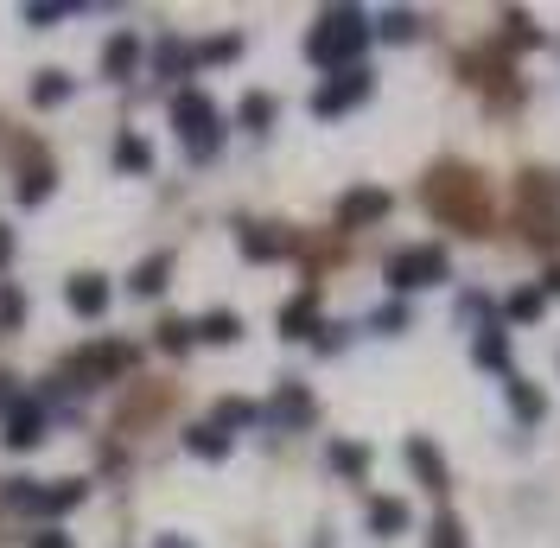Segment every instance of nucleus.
<instances>
[{"mask_svg": "<svg viewBox=\"0 0 560 548\" xmlns=\"http://www.w3.org/2000/svg\"><path fill=\"white\" fill-rule=\"evenodd\" d=\"M541 313V294H516L510 300V319H535Z\"/></svg>", "mask_w": 560, "mask_h": 548, "instance_id": "33", "label": "nucleus"}, {"mask_svg": "<svg viewBox=\"0 0 560 548\" xmlns=\"http://www.w3.org/2000/svg\"><path fill=\"white\" fill-rule=\"evenodd\" d=\"M185 447L198 453V459H223V453H230V434H223L217 421H204V427H191V434H185Z\"/></svg>", "mask_w": 560, "mask_h": 548, "instance_id": "15", "label": "nucleus"}, {"mask_svg": "<svg viewBox=\"0 0 560 548\" xmlns=\"http://www.w3.org/2000/svg\"><path fill=\"white\" fill-rule=\"evenodd\" d=\"M478 364H490V370L503 364V332H484V338H478Z\"/></svg>", "mask_w": 560, "mask_h": 548, "instance_id": "29", "label": "nucleus"}, {"mask_svg": "<svg viewBox=\"0 0 560 548\" xmlns=\"http://www.w3.org/2000/svg\"><path fill=\"white\" fill-rule=\"evenodd\" d=\"M172 128L185 134V153H191V160H210V153H217V141H223L217 109H210L204 90H179V96H172Z\"/></svg>", "mask_w": 560, "mask_h": 548, "instance_id": "2", "label": "nucleus"}, {"mask_svg": "<svg viewBox=\"0 0 560 548\" xmlns=\"http://www.w3.org/2000/svg\"><path fill=\"white\" fill-rule=\"evenodd\" d=\"M64 300H70V313L102 319V313H109V281H102V274H77V281L64 287Z\"/></svg>", "mask_w": 560, "mask_h": 548, "instance_id": "6", "label": "nucleus"}, {"mask_svg": "<svg viewBox=\"0 0 560 548\" xmlns=\"http://www.w3.org/2000/svg\"><path fill=\"white\" fill-rule=\"evenodd\" d=\"M198 338H210V345H236V338H242V319H236V313H204V319H198Z\"/></svg>", "mask_w": 560, "mask_h": 548, "instance_id": "19", "label": "nucleus"}, {"mask_svg": "<svg viewBox=\"0 0 560 548\" xmlns=\"http://www.w3.org/2000/svg\"><path fill=\"white\" fill-rule=\"evenodd\" d=\"M128 364H140L134 345H96V351H77V357H70V376H90V383H102V376H121Z\"/></svg>", "mask_w": 560, "mask_h": 548, "instance_id": "5", "label": "nucleus"}, {"mask_svg": "<svg viewBox=\"0 0 560 548\" xmlns=\"http://www.w3.org/2000/svg\"><path fill=\"white\" fill-rule=\"evenodd\" d=\"M51 185H58V179H51V166H32V173L20 179V204H45Z\"/></svg>", "mask_w": 560, "mask_h": 548, "instance_id": "24", "label": "nucleus"}, {"mask_svg": "<svg viewBox=\"0 0 560 548\" xmlns=\"http://www.w3.org/2000/svg\"><path fill=\"white\" fill-rule=\"evenodd\" d=\"M20 408V389H13V376H0V415H13Z\"/></svg>", "mask_w": 560, "mask_h": 548, "instance_id": "36", "label": "nucleus"}, {"mask_svg": "<svg viewBox=\"0 0 560 548\" xmlns=\"http://www.w3.org/2000/svg\"><path fill=\"white\" fill-rule=\"evenodd\" d=\"M39 440H45V408L39 402H20V408H13V415H7V447H39Z\"/></svg>", "mask_w": 560, "mask_h": 548, "instance_id": "7", "label": "nucleus"}, {"mask_svg": "<svg viewBox=\"0 0 560 548\" xmlns=\"http://www.w3.org/2000/svg\"><path fill=\"white\" fill-rule=\"evenodd\" d=\"M446 249H433V243H420V249H401L395 262H389V287L395 294H414V287H440L446 281Z\"/></svg>", "mask_w": 560, "mask_h": 548, "instance_id": "3", "label": "nucleus"}, {"mask_svg": "<svg viewBox=\"0 0 560 548\" xmlns=\"http://www.w3.org/2000/svg\"><path fill=\"white\" fill-rule=\"evenodd\" d=\"M414 13H382V39H414Z\"/></svg>", "mask_w": 560, "mask_h": 548, "instance_id": "27", "label": "nucleus"}, {"mask_svg": "<svg viewBox=\"0 0 560 548\" xmlns=\"http://www.w3.org/2000/svg\"><path fill=\"white\" fill-rule=\"evenodd\" d=\"M64 13H70V7H26V20H32V26H51V20H64Z\"/></svg>", "mask_w": 560, "mask_h": 548, "instance_id": "35", "label": "nucleus"}, {"mask_svg": "<svg viewBox=\"0 0 560 548\" xmlns=\"http://www.w3.org/2000/svg\"><path fill=\"white\" fill-rule=\"evenodd\" d=\"M331 466H338L344 478H363V472H370V447H357V440H338V447H331Z\"/></svg>", "mask_w": 560, "mask_h": 548, "instance_id": "20", "label": "nucleus"}, {"mask_svg": "<svg viewBox=\"0 0 560 548\" xmlns=\"http://www.w3.org/2000/svg\"><path fill=\"white\" fill-rule=\"evenodd\" d=\"M401 325H408V313H401V306H382V313H376V332H401Z\"/></svg>", "mask_w": 560, "mask_h": 548, "instance_id": "34", "label": "nucleus"}, {"mask_svg": "<svg viewBox=\"0 0 560 548\" xmlns=\"http://www.w3.org/2000/svg\"><path fill=\"white\" fill-rule=\"evenodd\" d=\"M280 249H287V243H280V236H274V230H255V224H249V230H242V255H249V262H274V255H280Z\"/></svg>", "mask_w": 560, "mask_h": 548, "instance_id": "21", "label": "nucleus"}, {"mask_svg": "<svg viewBox=\"0 0 560 548\" xmlns=\"http://www.w3.org/2000/svg\"><path fill=\"white\" fill-rule=\"evenodd\" d=\"M153 166V147L140 141V134H121L115 141V173H147Z\"/></svg>", "mask_w": 560, "mask_h": 548, "instance_id": "14", "label": "nucleus"}, {"mask_svg": "<svg viewBox=\"0 0 560 548\" xmlns=\"http://www.w3.org/2000/svg\"><path fill=\"white\" fill-rule=\"evenodd\" d=\"M510 408H516L522 421H541V408H548V402H541V389H529L522 376H510Z\"/></svg>", "mask_w": 560, "mask_h": 548, "instance_id": "23", "label": "nucleus"}, {"mask_svg": "<svg viewBox=\"0 0 560 548\" xmlns=\"http://www.w3.org/2000/svg\"><path fill=\"white\" fill-rule=\"evenodd\" d=\"M338 217H344V230L376 224V217H389V192H350V198L338 204Z\"/></svg>", "mask_w": 560, "mask_h": 548, "instance_id": "10", "label": "nucleus"}, {"mask_svg": "<svg viewBox=\"0 0 560 548\" xmlns=\"http://www.w3.org/2000/svg\"><path fill=\"white\" fill-rule=\"evenodd\" d=\"M20 313H26L20 294H13V287H0V325H20Z\"/></svg>", "mask_w": 560, "mask_h": 548, "instance_id": "32", "label": "nucleus"}, {"mask_svg": "<svg viewBox=\"0 0 560 548\" xmlns=\"http://www.w3.org/2000/svg\"><path fill=\"white\" fill-rule=\"evenodd\" d=\"M249 421H261L255 402H223V408H217V427H249Z\"/></svg>", "mask_w": 560, "mask_h": 548, "instance_id": "26", "label": "nucleus"}, {"mask_svg": "<svg viewBox=\"0 0 560 548\" xmlns=\"http://www.w3.org/2000/svg\"><path fill=\"white\" fill-rule=\"evenodd\" d=\"M236 115H242V128H249V134H261V128L274 122V96H261V90H255V96H242V109H236Z\"/></svg>", "mask_w": 560, "mask_h": 548, "instance_id": "22", "label": "nucleus"}, {"mask_svg": "<svg viewBox=\"0 0 560 548\" xmlns=\"http://www.w3.org/2000/svg\"><path fill=\"white\" fill-rule=\"evenodd\" d=\"M433 548H465V529L452 517H440V523H433Z\"/></svg>", "mask_w": 560, "mask_h": 548, "instance_id": "28", "label": "nucleus"}, {"mask_svg": "<svg viewBox=\"0 0 560 548\" xmlns=\"http://www.w3.org/2000/svg\"><path fill=\"white\" fill-rule=\"evenodd\" d=\"M134 64H140V32H115L109 45H102V77H134Z\"/></svg>", "mask_w": 560, "mask_h": 548, "instance_id": "8", "label": "nucleus"}, {"mask_svg": "<svg viewBox=\"0 0 560 548\" xmlns=\"http://www.w3.org/2000/svg\"><path fill=\"white\" fill-rule=\"evenodd\" d=\"M548 294H560V268H554V274H548Z\"/></svg>", "mask_w": 560, "mask_h": 548, "instance_id": "39", "label": "nucleus"}, {"mask_svg": "<svg viewBox=\"0 0 560 548\" xmlns=\"http://www.w3.org/2000/svg\"><path fill=\"white\" fill-rule=\"evenodd\" d=\"M13 262V236H7V224H0V268Z\"/></svg>", "mask_w": 560, "mask_h": 548, "instance_id": "38", "label": "nucleus"}, {"mask_svg": "<svg viewBox=\"0 0 560 548\" xmlns=\"http://www.w3.org/2000/svg\"><path fill=\"white\" fill-rule=\"evenodd\" d=\"M32 102H39V109L70 102V77H64V71H39V77H32Z\"/></svg>", "mask_w": 560, "mask_h": 548, "instance_id": "18", "label": "nucleus"}, {"mask_svg": "<svg viewBox=\"0 0 560 548\" xmlns=\"http://www.w3.org/2000/svg\"><path fill=\"white\" fill-rule=\"evenodd\" d=\"M32 548H70V542L58 536V529H45V536H32Z\"/></svg>", "mask_w": 560, "mask_h": 548, "instance_id": "37", "label": "nucleus"}, {"mask_svg": "<svg viewBox=\"0 0 560 548\" xmlns=\"http://www.w3.org/2000/svg\"><path fill=\"white\" fill-rule=\"evenodd\" d=\"M191 338H198V325H191V319H166V325H160V345H166V351H185Z\"/></svg>", "mask_w": 560, "mask_h": 548, "instance_id": "25", "label": "nucleus"}, {"mask_svg": "<svg viewBox=\"0 0 560 548\" xmlns=\"http://www.w3.org/2000/svg\"><path fill=\"white\" fill-rule=\"evenodd\" d=\"M408 466L420 472V485H427V491H446V466H440V453H433V440H408Z\"/></svg>", "mask_w": 560, "mask_h": 548, "instance_id": "12", "label": "nucleus"}, {"mask_svg": "<svg viewBox=\"0 0 560 548\" xmlns=\"http://www.w3.org/2000/svg\"><path fill=\"white\" fill-rule=\"evenodd\" d=\"M370 90H376L370 71H357V64H350V71H338L319 96H312V115H344V109H357V102L370 96Z\"/></svg>", "mask_w": 560, "mask_h": 548, "instance_id": "4", "label": "nucleus"}, {"mask_svg": "<svg viewBox=\"0 0 560 548\" xmlns=\"http://www.w3.org/2000/svg\"><path fill=\"white\" fill-rule=\"evenodd\" d=\"M166 274H172V255H147V262L134 268V281H128V287H134V294H147V300H153V294L166 287Z\"/></svg>", "mask_w": 560, "mask_h": 548, "instance_id": "16", "label": "nucleus"}, {"mask_svg": "<svg viewBox=\"0 0 560 548\" xmlns=\"http://www.w3.org/2000/svg\"><path fill=\"white\" fill-rule=\"evenodd\" d=\"M268 421L274 427H300V421H312V396L300 383H280V396H274V408H268Z\"/></svg>", "mask_w": 560, "mask_h": 548, "instance_id": "9", "label": "nucleus"}, {"mask_svg": "<svg viewBox=\"0 0 560 548\" xmlns=\"http://www.w3.org/2000/svg\"><path fill=\"white\" fill-rule=\"evenodd\" d=\"M312 325H319V294L306 287L300 300L280 306V332H287V338H312Z\"/></svg>", "mask_w": 560, "mask_h": 548, "instance_id": "11", "label": "nucleus"}, {"mask_svg": "<svg viewBox=\"0 0 560 548\" xmlns=\"http://www.w3.org/2000/svg\"><path fill=\"white\" fill-rule=\"evenodd\" d=\"M236 51H242L236 39H210V45L198 51V58H204V64H223V58H236Z\"/></svg>", "mask_w": 560, "mask_h": 548, "instance_id": "30", "label": "nucleus"}, {"mask_svg": "<svg viewBox=\"0 0 560 548\" xmlns=\"http://www.w3.org/2000/svg\"><path fill=\"white\" fill-rule=\"evenodd\" d=\"M160 548H191V542H179V536H166V542H160Z\"/></svg>", "mask_w": 560, "mask_h": 548, "instance_id": "40", "label": "nucleus"}, {"mask_svg": "<svg viewBox=\"0 0 560 548\" xmlns=\"http://www.w3.org/2000/svg\"><path fill=\"white\" fill-rule=\"evenodd\" d=\"M370 529H376V536H401V529H408V504L376 498V504H370Z\"/></svg>", "mask_w": 560, "mask_h": 548, "instance_id": "17", "label": "nucleus"}, {"mask_svg": "<svg viewBox=\"0 0 560 548\" xmlns=\"http://www.w3.org/2000/svg\"><path fill=\"white\" fill-rule=\"evenodd\" d=\"M363 45H370V20H363V13H350V7H338V13H325V20L312 26L306 58L325 64V71H350V58H357Z\"/></svg>", "mask_w": 560, "mask_h": 548, "instance_id": "1", "label": "nucleus"}, {"mask_svg": "<svg viewBox=\"0 0 560 548\" xmlns=\"http://www.w3.org/2000/svg\"><path fill=\"white\" fill-rule=\"evenodd\" d=\"M83 498H90V485H83V478H64V485L39 491V517H64V510H77Z\"/></svg>", "mask_w": 560, "mask_h": 548, "instance_id": "13", "label": "nucleus"}, {"mask_svg": "<svg viewBox=\"0 0 560 548\" xmlns=\"http://www.w3.org/2000/svg\"><path fill=\"white\" fill-rule=\"evenodd\" d=\"M160 71H166V77H172V71H185V45H179V39H166V45H160Z\"/></svg>", "mask_w": 560, "mask_h": 548, "instance_id": "31", "label": "nucleus"}]
</instances>
